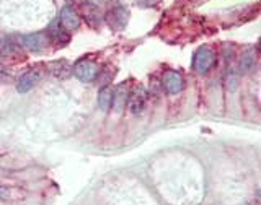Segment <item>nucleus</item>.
Instances as JSON below:
<instances>
[{
  "mask_svg": "<svg viewBox=\"0 0 261 205\" xmlns=\"http://www.w3.org/2000/svg\"><path fill=\"white\" fill-rule=\"evenodd\" d=\"M145 98H147V93L142 86H136L133 92H129V96H127V109L133 112V114H139L142 109H144V104H145Z\"/></svg>",
  "mask_w": 261,
  "mask_h": 205,
  "instance_id": "obj_7",
  "label": "nucleus"
},
{
  "mask_svg": "<svg viewBox=\"0 0 261 205\" xmlns=\"http://www.w3.org/2000/svg\"><path fill=\"white\" fill-rule=\"evenodd\" d=\"M59 23H61V26L65 31H75V30H79V26H80V18H79L77 12H75V8H73L70 4L62 7L61 16H59Z\"/></svg>",
  "mask_w": 261,
  "mask_h": 205,
  "instance_id": "obj_6",
  "label": "nucleus"
},
{
  "mask_svg": "<svg viewBox=\"0 0 261 205\" xmlns=\"http://www.w3.org/2000/svg\"><path fill=\"white\" fill-rule=\"evenodd\" d=\"M0 59H2V57H0Z\"/></svg>",
  "mask_w": 261,
  "mask_h": 205,
  "instance_id": "obj_16",
  "label": "nucleus"
},
{
  "mask_svg": "<svg viewBox=\"0 0 261 205\" xmlns=\"http://www.w3.org/2000/svg\"><path fill=\"white\" fill-rule=\"evenodd\" d=\"M106 20H108L110 24H113L114 28H122L127 21V12L122 7H114L113 10L108 12L106 15Z\"/></svg>",
  "mask_w": 261,
  "mask_h": 205,
  "instance_id": "obj_8",
  "label": "nucleus"
},
{
  "mask_svg": "<svg viewBox=\"0 0 261 205\" xmlns=\"http://www.w3.org/2000/svg\"><path fill=\"white\" fill-rule=\"evenodd\" d=\"M183 77L176 70H167L162 77V86L170 95H178L183 90Z\"/></svg>",
  "mask_w": 261,
  "mask_h": 205,
  "instance_id": "obj_5",
  "label": "nucleus"
},
{
  "mask_svg": "<svg viewBox=\"0 0 261 205\" xmlns=\"http://www.w3.org/2000/svg\"><path fill=\"white\" fill-rule=\"evenodd\" d=\"M214 64H216V52L212 47L202 46L196 51L193 67L196 72L199 73V75H206V73L214 67Z\"/></svg>",
  "mask_w": 261,
  "mask_h": 205,
  "instance_id": "obj_1",
  "label": "nucleus"
},
{
  "mask_svg": "<svg viewBox=\"0 0 261 205\" xmlns=\"http://www.w3.org/2000/svg\"><path fill=\"white\" fill-rule=\"evenodd\" d=\"M157 0H137V4L139 5H145V7H149V5H153Z\"/></svg>",
  "mask_w": 261,
  "mask_h": 205,
  "instance_id": "obj_13",
  "label": "nucleus"
},
{
  "mask_svg": "<svg viewBox=\"0 0 261 205\" xmlns=\"http://www.w3.org/2000/svg\"><path fill=\"white\" fill-rule=\"evenodd\" d=\"M20 43L24 49H28V51L39 52V51H44L49 46V36L46 33H31V35L21 36Z\"/></svg>",
  "mask_w": 261,
  "mask_h": 205,
  "instance_id": "obj_3",
  "label": "nucleus"
},
{
  "mask_svg": "<svg viewBox=\"0 0 261 205\" xmlns=\"http://www.w3.org/2000/svg\"><path fill=\"white\" fill-rule=\"evenodd\" d=\"M98 106L101 111H110L113 106V90L110 86H103L101 92L98 93Z\"/></svg>",
  "mask_w": 261,
  "mask_h": 205,
  "instance_id": "obj_11",
  "label": "nucleus"
},
{
  "mask_svg": "<svg viewBox=\"0 0 261 205\" xmlns=\"http://www.w3.org/2000/svg\"><path fill=\"white\" fill-rule=\"evenodd\" d=\"M16 51V47L13 44V41L8 38H0V57L2 55H13Z\"/></svg>",
  "mask_w": 261,
  "mask_h": 205,
  "instance_id": "obj_12",
  "label": "nucleus"
},
{
  "mask_svg": "<svg viewBox=\"0 0 261 205\" xmlns=\"http://www.w3.org/2000/svg\"><path fill=\"white\" fill-rule=\"evenodd\" d=\"M129 92H130V90L126 88V83L119 85L116 92H113V108H114V111L121 112L122 109H124V106L127 103Z\"/></svg>",
  "mask_w": 261,
  "mask_h": 205,
  "instance_id": "obj_9",
  "label": "nucleus"
},
{
  "mask_svg": "<svg viewBox=\"0 0 261 205\" xmlns=\"http://www.w3.org/2000/svg\"><path fill=\"white\" fill-rule=\"evenodd\" d=\"M8 192H10V189H8V187H0V197H7Z\"/></svg>",
  "mask_w": 261,
  "mask_h": 205,
  "instance_id": "obj_14",
  "label": "nucleus"
},
{
  "mask_svg": "<svg viewBox=\"0 0 261 205\" xmlns=\"http://www.w3.org/2000/svg\"><path fill=\"white\" fill-rule=\"evenodd\" d=\"M0 75H4V67L0 65Z\"/></svg>",
  "mask_w": 261,
  "mask_h": 205,
  "instance_id": "obj_15",
  "label": "nucleus"
},
{
  "mask_svg": "<svg viewBox=\"0 0 261 205\" xmlns=\"http://www.w3.org/2000/svg\"><path fill=\"white\" fill-rule=\"evenodd\" d=\"M256 64V57H255V52L248 49V51H245L242 55H240V61H239V70L242 73H248L253 67H255Z\"/></svg>",
  "mask_w": 261,
  "mask_h": 205,
  "instance_id": "obj_10",
  "label": "nucleus"
},
{
  "mask_svg": "<svg viewBox=\"0 0 261 205\" xmlns=\"http://www.w3.org/2000/svg\"><path fill=\"white\" fill-rule=\"evenodd\" d=\"M41 78H43V73H41L39 69H30L20 75L18 81H16V90L20 93H27L39 83Z\"/></svg>",
  "mask_w": 261,
  "mask_h": 205,
  "instance_id": "obj_4",
  "label": "nucleus"
},
{
  "mask_svg": "<svg viewBox=\"0 0 261 205\" xmlns=\"http://www.w3.org/2000/svg\"><path fill=\"white\" fill-rule=\"evenodd\" d=\"M73 75L80 81H92L98 77V65L90 59H82L73 65Z\"/></svg>",
  "mask_w": 261,
  "mask_h": 205,
  "instance_id": "obj_2",
  "label": "nucleus"
}]
</instances>
